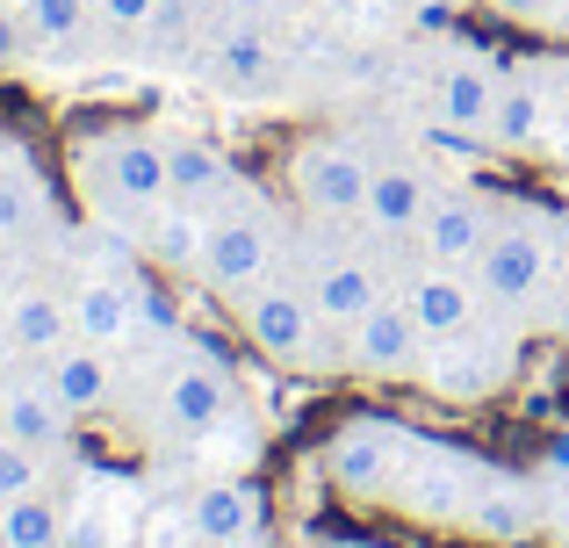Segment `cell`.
I'll use <instances>...</instances> for the list:
<instances>
[{"label":"cell","mask_w":569,"mask_h":548,"mask_svg":"<svg viewBox=\"0 0 569 548\" xmlns=\"http://www.w3.org/2000/svg\"><path fill=\"white\" fill-rule=\"evenodd\" d=\"M498 72L483 66V58H461V66L440 72V123L455 130H490V116H498Z\"/></svg>","instance_id":"44dd1931"},{"label":"cell","mask_w":569,"mask_h":548,"mask_svg":"<svg viewBox=\"0 0 569 548\" xmlns=\"http://www.w3.org/2000/svg\"><path fill=\"white\" fill-rule=\"evenodd\" d=\"M556 541L569 548V498H562V512H556Z\"/></svg>","instance_id":"836d02e7"},{"label":"cell","mask_w":569,"mask_h":548,"mask_svg":"<svg viewBox=\"0 0 569 548\" xmlns=\"http://www.w3.org/2000/svg\"><path fill=\"white\" fill-rule=\"evenodd\" d=\"M43 210V173L29 167L22 145H0V239H14V231H29Z\"/></svg>","instance_id":"603a6c76"},{"label":"cell","mask_w":569,"mask_h":548,"mask_svg":"<svg viewBox=\"0 0 569 548\" xmlns=\"http://www.w3.org/2000/svg\"><path fill=\"white\" fill-rule=\"evenodd\" d=\"M43 382L58 390V405L72 411V419H87V411H101L116 397V368H109V347H94V339H66L58 353H43Z\"/></svg>","instance_id":"9a60e30c"},{"label":"cell","mask_w":569,"mask_h":548,"mask_svg":"<svg viewBox=\"0 0 569 548\" xmlns=\"http://www.w3.org/2000/svg\"><path fill=\"white\" fill-rule=\"evenodd\" d=\"M138 275H87L72 289V339H94V347H123L138 339Z\"/></svg>","instance_id":"5bb4252c"},{"label":"cell","mask_w":569,"mask_h":548,"mask_svg":"<svg viewBox=\"0 0 569 548\" xmlns=\"http://www.w3.org/2000/svg\"><path fill=\"white\" fill-rule=\"evenodd\" d=\"M556 332H562V347H569V310H562V325H556Z\"/></svg>","instance_id":"e575fe53"},{"label":"cell","mask_w":569,"mask_h":548,"mask_svg":"<svg viewBox=\"0 0 569 548\" xmlns=\"http://www.w3.org/2000/svg\"><path fill=\"white\" fill-rule=\"evenodd\" d=\"M0 434L37 455H58L72 440V411L58 405V390L43 376H8L0 382Z\"/></svg>","instance_id":"4fadbf2b"},{"label":"cell","mask_w":569,"mask_h":548,"mask_svg":"<svg viewBox=\"0 0 569 548\" xmlns=\"http://www.w3.org/2000/svg\"><path fill=\"white\" fill-rule=\"evenodd\" d=\"M310 303H318V318L332 325V332H347L353 318H368V310L382 303V275H376V260H361V253L325 260V268L310 275Z\"/></svg>","instance_id":"2e32d148"},{"label":"cell","mask_w":569,"mask_h":548,"mask_svg":"<svg viewBox=\"0 0 569 548\" xmlns=\"http://www.w3.org/2000/svg\"><path fill=\"white\" fill-rule=\"evenodd\" d=\"M238 325H246V339L267 353V361H281V368H325V332H332V325L318 318L310 289H296V281L267 275L252 296H238Z\"/></svg>","instance_id":"3957f363"},{"label":"cell","mask_w":569,"mask_h":548,"mask_svg":"<svg viewBox=\"0 0 569 548\" xmlns=\"http://www.w3.org/2000/svg\"><path fill=\"white\" fill-rule=\"evenodd\" d=\"M541 477H548V484H562V491H569V434H556V440L541 448Z\"/></svg>","instance_id":"f546056e"},{"label":"cell","mask_w":569,"mask_h":548,"mask_svg":"<svg viewBox=\"0 0 569 548\" xmlns=\"http://www.w3.org/2000/svg\"><path fill=\"white\" fill-rule=\"evenodd\" d=\"M260 72H267V43L252 37V29H231V37H223V80L252 87Z\"/></svg>","instance_id":"83f0119b"},{"label":"cell","mask_w":569,"mask_h":548,"mask_svg":"<svg viewBox=\"0 0 569 548\" xmlns=\"http://www.w3.org/2000/svg\"><path fill=\"white\" fill-rule=\"evenodd\" d=\"M418 440L403 434L397 419H376V411H361V419H339L332 434H325V477H332L339 498H389L403 477V462H411Z\"/></svg>","instance_id":"7a4b0ae2"},{"label":"cell","mask_w":569,"mask_h":548,"mask_svg":"<svg viewBox=\"0 0 569 548\" xmlns=\"http://www.w3.org/2000/svg\"><path fill=\"white\" fill-rule=\"evenodd\" d=\"M548 138V101H541V87H505L498 94V116H490V145H505V152H527V145H541Z\"/></svg>","instance_id":"cb8c5ba5"},{"label":"cell","mask_w":569,"mask_h":548,"mask_svg":"<svg viewBox=\"0 0 569 548\" xmlns=\"http://www.w3.org/2000/svg\"><path fill=\"white\" fill-rule=\"evenodd\" d=\"M72 339V296L58 289H14L8 296V347L14 353H58Z\"/></svg>","instance_id":"ffe728a7"},{"label":"cell","mask_w":569,"mask_h":548,"mask_svg":"<svg viewBox=\"0 0 569 548\" xmlns=\"http://www.w3.org/2000/svg\"><path fill=\"white\" fill-rule=\"evenodd\" d=\"M29 491H43V455L0 434V506H14V498H29Z\"/></svg>","instance_id":"4316f807"},{"label":"cell","mask_w":569,"mask_h":548,"mask_svg":"<svg viewBox=\"0 0 569 548\" xmlns=\"http://www.w3.org/2000/svg\"><path fill=\"white\" fill-rule=\"evenodd\" d=\"M548 260H556L548 231L527 225V217H505V225L490 231L483 260H476V289H483L490 303H533L541 281H548Z\"/></svg>","instance_id":"9c48e42d"},{"label":"cell","mask_w":569,"mask_h":548,"mask_svg":"<svg viewBox=\"0 0 569 548\" xmlns=\"http://www.w3.org/2000/svg\"><path fill=\"white\" fill-rule=\"evenodd\" d=\"M209 225H217V217H209L202 202L167 196L152 210V225H144V260H159V268H173V275H194L202 268V246H209Z\"/></svg>","instance_id":"d6986e66"},{"label":"cell","mask_w":569,"mask_h":548,"mask_svg":"<svg viewBox=\"0 0 569 548\" xmlns=\"http://www.w3.org/2000/svg\"><path fill=\"white\" fill-rule=\"evenodd\" d=\"M72 188L87 196V210L109 225L138 231L152 225V210L167 202V159H159L152 130H101L72 152Z\"/></svg>","instance_id":"6da1fadb"},{"label":"cell","mask_w":569,"mask_h":548,"mask_svg":"<svg viewBox=\"0 0 569 548\" xmlns=\"http://www.w3.org/2000/svg\"><path fill=\"white\" fill-rule=\"evenodd\" d=\"M490 231H498V210L476 188H455V196H432L426 225H418V253L440 260V268H476Z\"/></svg>","instance_id":"30bf717a"},{"label":"cell","mask_w":569,"mask_h":548,"mask_svg":"<svg viewBox=\"0 0 569 548\" xmlns=\"http://www.w3.org/2000/svg\"><path fill=\"white\" fill-rule=\"evenodd\" d=\"M461 527H469L476 541H490V548H519L533 535V498L519 491V477L490 469V477L476 484V498L461 506Z\"/></svg>","instance_id":"e0dca14e"},{"label":"cell","mask_w":569,"mask_h":548,"mask_svg":"<svg viewBox=\"0 0 569 548\" xmlns=\"http://www.w3.org/2000/svg\"><path fill=\"white\" fill-rule=\"evenodd\" d=\"M14 14H22L29 43H51V51H58V43H72V37L87 29V0H22Z\"/></svg>","instance_id":"484cf974"},{"label":"cell","mask_w":569,"mask_h":548,"mask_svg":"<svg viewBox=\"0 0 569 548\" xmlns=\"http://www.w3.org/2000/svg\"><path fill=\"white\" fill-rule=\"evenodd\" d=\"M426 210H432L426 173H411V167H376L368 202H361V225H368V231H382V239H418Z\"/></svg>","instance_id":"ac0fdd59"},{"label":"cell","mask_w":569,"mask_h":548,"mask_svg":"<svg viewBox=\"0 0 569 548\" xmlns=\"http://www.w3.org/2000/svg\"><path fill=\"white\" fill-rule=\"evenodd\" d=\"M22 43H29L22 14H8V8H0V66H14V58H22Z\"/></svg>","instance_id":"1f68e13d"},{"label":"cell","mask_w":569,"mask_h":548,"mask_svg":"<svg viewBox=\"0 0 569 548\" xmlns=\"http://www.w3.org/2000/svg\"><path fill=\"white\" fill-rule=\"evenodd\" d=\"M159 159H167V196H217L223 181H231V167H223V152L209 138H188V130H173V138H159Z\"/></svg>","instance_id":"7402d4cb"},{"label":"cell","mask_w":569,"mask_h":548,"mask_svg":"<svg viewBox=\"0 0 569 548\" xmlns=\"http://www.w3.org/2000/svg\"><path fill=\"white\" fill-rule=\"evenodd\" d=\"M490 8H498L505 22H548V14H556V0H490Z\"/></svg>","instance_id":"4dcf8cb0"},{"label":"cell","mask_w":569,"mask_h":548,"mask_svg":"<svg viewBox=\"0 0 569 548\" xmlns=\"http://www.w3.org/2000/svg\"><path fill=\"white\" fill-rule=\"evenodd\" d=\"M347 361H353V376H376V382L418 376V361H426V332H418V318H411L403 296H382L368 318L347 325Z\"/></svg>","instance_id":"ba28073f"},{"label":"cell","mask_w":569,"mask_h":548,"mask_svg":"<svg viewBox=\"0 0 569 548\" xmlns=\"http://www.w3.org/2000/svg\"><path fill=\"white\" fill-rule=\"evenodd\" d=\"M556 253L569 260V210H562V225H556Z\"/></svg>","instance_id":"d6a6232c"},{"label":"cell","mask_w":569,"mask_h":548,"mask_svg":"<svg viewBox=\"0 0 569 548\" xmlns=\"http://www.w3.org/2000/svg\"><path fill=\"white\" fill-rule=\"evenodd\" d=\"M403 303H411V318H418V332H426V347L432 339H455V332H469L476 318H483V289H476L461 268H440V260H426L411 281H403Z\"/></svg>","instance_id":"7c38bea8"},{"label":"cell","mask_w":569,"mask_h":548,"mask_svg":"<svg viewBox=\"0 0 569 548\" xmlns=\"http://www.w3.org/2000/svg\"><path fill=\"white\" fill-rule=\"evenodd\" d=\"M289 173H296V202H303L310 217H361L368 181H376V159H368L353 138H310Z\"/></svg>","instance_id":"52a82bcc"},{"label":"cell","mask_w":569,"mask_h":548,"mask_svg":"<svg viewBox=\"0 0 569 548\" xmlns=\"http://www.w3.org/2000/svg\"><path fill=\"white\" fill-rule=\"evenodd\" d=\"M188 527H194V541H209V548L260 541V527H267V491L246 477V469H238V477L223 469V477H209L202 491H194Z\"/></svg>","instance_id":"8fae6325"},{"label":"cell","mask_w":569,"mask_h":548,"mask_svg":"<svg viewBox=\"0 0 569 548\" xmlns=\"http://www.w3.org/2000/svg\"><path fill=\"white\" fill-rule=\"evenodd\" d=\"M94 14H101L109 29H144V22L159 14V0H94Z\"/></svg>","instance_id":"f1b7e54d"},{"label":"cell","mask_w":569,"mask_h":548,"mask_svg":"<svg viewBox=\"0 0 569 548\" xmlns=\"http://www.w3.org/2000/svg\"><path fill=\"white\" fill-rule=\"evenodd\" d=\"M159 368H167V376H159V419H167L173 434L202 440L209 426L223 419V405H231L217 347H202V339H167V361Z\"/></svg>","instance_id":"5b68a950"},{"label":"cell","mask_w":569,"mask_h":548,"mask_svg":"<svg viewBox=\"0 0 569 548\" xmlns=\"http://www.w3.org/2000/svg\"><path fill=\"white\" fill-rule=\"evenodd\" d=\"M274 260H281V239H274V225H267L260 210H238V217H217L209 225V246H202V289L209 296H223V303H238V296H252L267 275H274Z\"/></svg>","instance_id":"8992f818"},{"label":"cell","mask_w":569,"mask_h":548,"mask_svg":"<svg viewBox=\"0 0 569 548\" xmlns=\"http://www.w3.org/2000/svg\"><path fill=\"white\" fill-rule=\"evenodd\" d=\"M512 368H519L512 332H490L483 318H476L469 332L432 339V347H426V382H432V397H447V405H476V397L505 390Z\"/></svg>","instance_id":"277c9868"},{"label":"cell","mask_w":569,"mask_h":548,"mask_svg":"<svg viewBox=\"0 0 569 548\" xmlns=\"http://www.w3.org/2000/svg\"><path fill=\"white\" fill-rule=\"evenodd\" d=\"M0 548H66V520H58V506L43 491L0 506Z\"/></svg>","instance_id":"d4e9b609"}]
</instances>
